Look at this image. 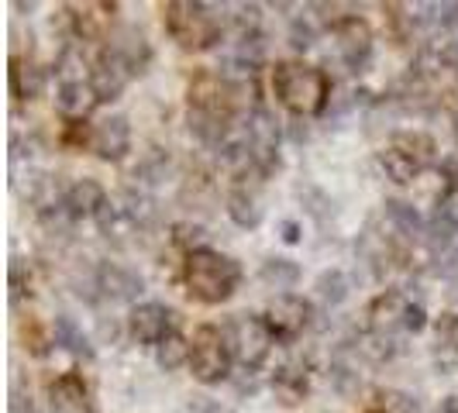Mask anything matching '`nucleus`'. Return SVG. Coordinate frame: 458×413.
<instances>
[{
  "label": "nucleus",
  "mask_w": 458,
  "mask_h": 413,
  "mask_svg": "<svg viewBox=\"0 0 458 413\" xmlns=\"http://www.w3.org/2000/svg\"><path fill=\"white\" fill-rule=\"evenodd\" d=\"M156 366H159L162 372H180V368H190V341H186L180 331H176V334H169V338L156 348Z\"/></svg>",
  "instance_id": "33"
},
{
  "label": "nucleus",
  "mask_w": 458,
  "mask_h": 413,
  "mask_svg": "<svg viewBox=\"0 0 458 413\" xmlns=\"http://www.w3.org/2000/svg\"><path fill=\"white\" fill-rule=\"evenodd\" d=\"M183 286L197 303L217 307L234 297V290L242 286V266L231 255L214 252V249L193 252L183 262Z\"/></svg>",
  "instance_id": "2"
},
{
  "label": "nucleus",
  "mask_w": 458,
  "mask_h": 413,
  "mask_svg": "<svg viewBox=\"0 0 458 413\" xmlns=\"http://www.w3.org/2000/svg\"><path fill=\"white\" fill-rule=\"evenodd\" d=\"M97 104H100V97L90 87V80H83V83H59V90H55V111H59L63 121H87Z\"/></svg>",
  "instance_id": "16"
},
{
  "label": "nucleus",
  "mask_w": 458,
  "mask_h": 413,
  "mask_svg": "<svg viewBox=\"0 0 458 413\" xmlns=\"http://www.w3.org/2000/svg\"><path fill=\"white\" fill-rule=\"evenodd\" d=\"M286 135L293 141H307L310 138V117H290L286 121Z\"/></svg>",
  "instance_id": "41"
},
{
  "label": "nucleus",
  "mask_w": 458,
  "mask_h": 413,
  "mask_svg": "<svg viewBox=\"0 0 458 413\" xmlns=\"http://www.w3.org/2000/svg\"><path fill=\"white\" fill-rule=\"evenodd\" d=\"M279 238L286 245H300L303 241V224L300 221H279Z\"/></svg>",
  "instance_id": "42"
},
{
  "label": "nucleus",
  "mask_w": 458,
  "mask_h": 413,
  "mask_svg": "<svg viewBox=\"0 0 458 413\" xmlns=\"http://www.w3.org/2000/svg\"><path fill=\"white\" fill-rule=\"evenodd\" d=\"M314 297L321 299L327 310L342 307V303H348V297H352V275L344 273V269H338V266L324 269V273L314 279Z\"/></svg>",
  "instance_id": "26"
},
{
  "label": "nucleus",
  "mask_w": 458,
  "mask_h": 413,
  "mask_svg": "<svg viewBox=\"0 0 458 413\" xmlns=\"http://www.w3.org/2000/svg\"><path fill=\"white\" fill-rule=\"evenodd\" d=\"M72 42H107L114 31V4H72Z\"/></svg>",
  "instance_id": "12"
},
{
  "label": "nucleus",
  "mask_w": 458,
  "mask_h": 413,
  "mask_svg": "<svg viewBox=\"0 0 458 413\" xmlns=\"http://www.w3.org/2000/svg\"><path fill=\"white\" fill-rule=\"evenodd\" d=\"M124 327H128V334H131L138 344H152V348H159L169 334H176L180 314L169 310L165 303L141 299L138 307H131V314H128V324H124Z\"/></svg>",
  "instance_id": "7"
},
{
  "label": "nucleus",
  "mask_w": 458,
  "mask_h": 413,
  "mask_svg": "<svg viewBox=\"0 0 458 413\" xmlns=\"http://www.w3.org/2000/svg\"><path fill=\"white\" fill-rule=\"evenodd\" d=\"M262 321L269 327L273 341L297 344L300 338H303V331L314 324V307H310V299L297 297V293H276V297L266 303Z\"/></svg>",
  "instance_id": "6"
},
{
  "label": "nucleus",
  "mask_w": 458,
  "mask_h": 413,
  "mask_svg": "<svg viewBox=\"0 0 458 413\" xmlns=\"http://www.w3.org/2000/svg\"><path fill=\"white\" fill-rule=\"evenodd\" d=\"M431 324H435L437 344L458 355V314H455V310H445V314H437Z\"/></svg>",
  "instance_id": "38"
},
{
  "label": "nucleus",
  "mask_w": 458,
  "mask_h": 413,
  "mask_svg": "<svg viewBox=\"0 0 458 413\" xmlns=\"http://www.w3.org/2000/svg\"><path fill=\"white\" fill-rule=\"evenodd\" d=\"M169 241H173V249H180L183 255H193V252H204V249H210L207 241H210V231H207V224H200V221H176L173 228H169Z\"/></svg>",
  "instance_id": "31"
},
{
  "label": "nucleus",
  "mask_w": 458,
  "mask_h": 413,
  "mask_svg": "<svg viewBox=\"0 0 458 413\" xmlns=\"http://www.w3.org/2000/svg\"><path fill=\"white\" fill-rule=\"evenodd\" d=\"M318 35H321V18H314V14H297V18H290L286 42L297 48V52H307V48L318 46Z\"/></svg>",
  "instance_id": "35"
},
{
  "label": "nucleus",
  "mask_w": 458,
  "mask_h": 413,
  "mask_svg": "<svg viewBox=\"0 0 458 413\" xmlns=\"http://www.w3.org/2000/svg\"><path fill=\"white\" fill-rule=\"evenodd\" d=\"M393 145H396V148H403L407 156H413V159L420 162L424 169L437 162V141L431 135H428V131H420V128H407V131H396V135H393Z\"/></svg>",
  "instance_id": "29"
},
{
  "label": "nucleus",
  "mask_w": 458,
  "mask_h": 413,
  "mask_svg": "<svg viewBox=\"0 0 458 413\" xmlns=\"http://www.w3.org/2000/svg\"><path fill=\"white\" fill-rule=\"evenodd\" d=\"M48 87V72L28 55H11V97L14 100H38Z\"/></svg>",
  "instance_id": "19"
},
{
  "label": "nucleus",
  "mask_w": 458,
  "mask_h": 413,
  "mask_svg": "<svg viewBox=\"0 0 458 413\" xmlns=\"http://www.w3.org/2000/svg\"><path fill=\"white\" fill-rule=\"evenodd\" d=\"M297 197H300V204L307 206V214H310L314 221H321V224L327 221V217H331V214H335V200L324 193L321 186H310V183L300 186Z\"/></svg>",
  "instance_id": "36"
},
{
  "label": "nucleus",
  "mask_w": 458,
  "mask_h": 413,
  "mask_svg": "<svg viewBox=\"0 0 458 413\" xmlns=\"http://www.w3.org/2000/svg\"><path fill=\"white\" fill-rule=\"evenodd\" d=\"M379 410L386 413H417V396L403 390H383L379 392Z\"/></svg>",
  "instance_id": "39"
},
{
  "label": "nucleus",
  "mask_w": 458,
  "mask_h": 413,
  "mask_svg": "<svg viewBox=\"0 0 458 413\" xmlns=\"http://www.w3.org/2000/svg\"><path fill=\"white\" fill-rule=\"evenodd\" d=\"M214 11H217L214 4L173 0L162 7V24L183 52H207L221 42V18Z\"/></svg>",
  "instance_id": "3"
},
{
  "label": "nucleus",
  "mask_w": 458,
  "mask_h": 413,
  "mask_svg": "<svg viewBox=\"0 0 458 413\" xmlns=\"http://www.w3.org/2000/svg\"><path fill=\"white\" fill-rule=\"evenodd\" d=\"M93 224L100 231V238H107L111 245H128L138 234V224L131 221V214L124 210L121 197H111L107 204L100 206V214L93 217Z\"/></svg>",
  "instance_id": "18"
},
{
  "label": "nucleus",
  "mask_w": 458,
  "mask_h": 413,
  "mask_svg": "<svg viewBox=\"0 0 458 413\" xmlns=\"http://www.w3.org/2000/svg\"><path fill=\"white\" fill-rule=\"evenodd\" d=\"M117 338H121V324H117L114 317H111V321H107V317H97V341L114 344Z\"/></svg>",
  "instance_id": "40"
},
{
  "label": "nucleus",
  "mask_w": 458,
  "mask_h": 413,
  "mask_svg": "<svg viewBox=\"0 0 458 413\" xmlns=\"http://www.w3.org/2000/svg\"><path fill=\"white\" fill-rule=\"evenodd\" d=\"M424 327H428V310H424L420 303H413V299H411V310H407V331H413V334H417V331H424Z\"/></svg>",
  "instance_id": "44"
},
{
  "label": "nucleus",
  "mask_w": 458,
  "mask_h": 413,
  "mask_svg": "<svg viewBox=\"0 0 458 413\" xmlns=\"http://www.w3.org/2000/svg\"><path fill=\"white\" fill-rule=\"evenodd\" d=\"M307 390H310V383H307V366L276 368L273 392H276V400H279L283 407H300V403L307 400Z\"/></svg>",
  "instance_id": "25"
},
{
  "label": "nucleus",
  "mask_w": 458,
  "mask_h": 413,
  "mask_svg": "<svg viewBox=\"0 0 458 413\" xmlns=\"http://www.w3.org/2000/svg\"><path fill=\"white\" fill-rule=\"evenodd\" d=\"M72 224H76V217L69 214L63 200H55L52 206L38 210V231H42L46 238H55V241H63V238H69V234H72Z\"/></svg>",
  "instance_id": "34"
},
{
  "label": "nucleus",
  "mask_w": 458,
  "mask_h": 413,
  "mask_svg": "<svg viewBox=\"0 0 458 413\" xmlns=\"http://www.w3.org/2000/svg\"><path fill=\"white\" fill-rule=\"evenodd\" d=\"M225 331H228L234 362H238L242 368L259 372L262 362L269 358V351H273V334H269L266 321L255 317V314H234Z\"/></svg>",
  "instance_id": "5"
},
{
  "label": "nucleus",
  "mask_w": 458,
  "mask_h": 413,
  "mask_svg": "<svg viewBox=\"0 0 458 413\" xmlns=\"http://www.w3.org/2000/svg\"><path fill=\"white\" fill-rule=\"evenodd\" d=\"M366 413H386V410H379V407H376V410H366Z\"/></svg>",
  "instance_id": "46"
},
{
  "label": "nucleus",
  "mask_w": 458,
  "mask_h": 413,
  "mask_svg": "<svg viewBox=\"0 0 458 413\" xmlns=\"http://www.w3.org/2000/svg\"><path fill=\"white\" fill-rule=\"evenodd\" d=\"M407 310H411V299L400 290H383L379 297H372L366 310L369 331L386 334V338H393V331H407Z\"/></svg>",
  "instance_id": "13"
},
{
  "label": "nucleus",
  "mask_w": 458,
  "mask_h": 413,
  "mask_svg": "<svg viewBox=\"0 0 458 413\" xmlns=\"http://www.w3.org/2000/svg\"><path fill=\"white\" fill-rule=\"evenodd\" d=\"M183 413H225V410H221V403H214L210 396H193L183 407Z\"/></svg>",
  "instance_id": "43"
},
{
  "label": "nucleus",
  "mask_w": 458,
  "mask_h": 413,
  "mask_svg": "<svg viewBox=\"0 0 458 413\" xmlns=\"http://www.w3.org/2000/svg\"><path fill=\"white\" fill-rule=\"evenodd\" d=\"M111 197H107V190L90 180V176H83V180H72L66 186V193H63V204L66 210L80 221V217H97L100 214V206L107 204Z\"/></svg>",
  "instance_id": "17"
},
{
  "label": "nucleus",
  "mask_w": 458,
  "mask_h": 413,
  "mask_svg": "<svg viewBox=\"0 0 458 413\" xmlns=\"http://www.w3.org/2000/svg\"><path fill=\"white\" fill-rule=\"evenodd\" d=\"M104 52H107L111 59H117L131 76H135V72H145V66L152 63V46H148L145 31L135 28V24H114V31H111L107 42H104Z\"/></svg>",
  "instance_id": "9"
},
{
  "label": "nucleus",
  "mask_w": 458,
  "mask_h": 413,
  "mask_svg": "<svg viewBox=\"0 0 458 413\" xmlns=\"http://www.w3.org/2000/svg\"><path fill=\"white\" fill-rule=\"evenodd\" d=\"M128 83H131V72L121 66L117 59H111L107 52H100V55L93 59L90 87L97 90L100 104H114V100H121V93L128 90Z\"/></svg>",
  "instance_id": "14"
},
{
  "label": "nucleus",
  "mask_w": 458,
  "mask_h": 413,
  "mask_svg": "<svg viewBox=\"0 0 458 413\" xmlns=\"http://www.w3.org/2000/svg\"><path fill=\"white\" fill-rule=\"evenodd\" d=\"M335 35V52L344 59L348 69H362L372 55V24L359 14H344L342 21L331 28Z\"/></svg>",
  "instance_id": "8"
},
{
  "label": "nucleus",
  "mask_w": 458,
  "mask_h": 413,
  "mask_svg": "<svg viewBox=\"0 0 458 413\" xmlns=\"http://www.w3.org/2000/svg\"><path fill=\"white\" fill-rule=\"evenodd\" d=\"M176 173V162L169 156V148H159V145H148L141 156H138L135 169H131V180L138 183V190H156L165 180H173Z\"/></svg>",
  "instance_id": "15"
},
{
  "label": "nucleus",
  "mask_w": 458,
  "mask_h": 413,
  "mask_svg": "<svg viewBox=\"0 0 458 413\" xmlns=\"http://www.w3.org/2000/svg\"><path fill=\"white\" fill-rule=\"evenodd\" d=\"M386 221L390 228L407 238V241H424V228H428V217L411 204V200H386Z\"/></svg>",
  "instance_id": "24"
},
{
  "label": "nucleus",
  "mask_w": 458,
  "mask_h": 413,
  "mask_svg": "<svg viewBox=\"0 0 458 413\" xmlns=\"http://www.w3.org/2000/svg\"><path fill=\"white\" fill-rule=\"evenodd\" d=\"M90 152L104 162H121L131 152V124L124 114H107L93 124Z\"/></svg>",
  "instance_id": "11"
},
{
  "label": "nucleus",
  "mask_w": 458,
  "mask_h": 413,
  "mask_svg": "<svg viewBox=\"0 0 458 413\" xmlns=\"http://www.w3.org/2000/svg\"><path fill=\"white\" fill-rule=\"evenodd\" d=\"M379 169H383V176L396 186H411V183H420V173H424V165L407 156L403 148H396V145H386L383 152H379Z\"/></svg>",
  "instance_id": "23"
},
{
  "label": "nucleus",
  "mask_w": 458,
  "mask_h": 413,
  "mask_svg": "<svg viewBox=\"0 0 458 413\" xmlns=\"http://www.w3.org/2000/svg\"><path fill=\"white\" fill-rule=\"evenodd\" d=\"M48 403L55 413H83L87 410V383L80 372H63L52 386H48Z\"/></svg>",
  "instance_id": "20"
},
{
  "label": "nucleus",
  "mask_w": 458,
  "mask_h": 413,
  "mask_svg": "<svg viewBox=\"0 0 458 413\" xmlns=\"http://www.w3.org/2000/svg\"><path fill=\"white\" fill-rule=\"evenodd\" d=\"M97 286H100V297L111 299V303H131L138 307V297L145 293V279L124 266V262H100L97 266Z\"/></svg>",
  "instance_id": "10"
},
{
  "label": "nucleus",
  "mask_w": 458,
  "mask_h": 413,
  "mask_svg": "<svg viewBox=\"0 0 458 413\" xmlns=\"http://www.w3.org/2000/svg\"><path fill=\"white\" fill-rule=\"evenodd\" d=\"M121 204H124V210L131 214V221L138 224V231H148L156 221H159V204L152 200V193H148V190H135V186H128V190L121 193Z\"/></svg>",
  "instance_id": "30"
},
{
  "label": "nucleus",
  "mask_w": 458,
  "mask_h": 413,
  "mask_svg": "<svg viewBox=\"0 0 458 413\" xmlns=\"http://www.w3.org/2000/svg\"><path fill=\"white\" fill-rule=\"evenodd\" d=\"M225 214L231 217V224L242 231L259 228L262 217H266L262 200H259V193H255L252 186H234V190L228 193V200H225Z\"/></svg>",
  "instance_id": "21"
},
{
  "label": "nucleus",
  "mask_w": 458,
  "mask_h": 413,
  "mask_svg": "<svg viewBox=\"0 0 458 413\" xmlns=\"http://www.w3.org/2000/svg\"><path fill=\"white\" fill-rule=\"evenodd\" d=\"M259 279H262L269 290L286 293V290H293L300 282V266L293 258H286V255H269V258H262V266H259Z\"/></svg>",
  "instance_id": "28"
},
{
  "label": "nucleus",
  "mask_w": 458,
  "mask_h": 413,
  "mask_svg": "<svg viewBox=\"0 0 458 413\" xmlns=\"http://www.w3.org/2000/svg\"><path fill=\"white\" fill-rule=\"evenodd\" d=\"M269 90L293 117H314L327 107L331 80L321 66H310L303 59H283L269 69Z\"/></svg>",
  "instance_id": "1"
},
{
  "label": "nucleus",
  "mask_w": 458,
  "mask_h": 413,
  "mask_svg": "<svg viewBox=\"0 0 458 413\" xmlns=\"http://www.w3.org/2000/svg\"><path fill=\"white\" fill-rule=\"evenodd\" d=\"M352 351H355V358H362V362L383 366V362H390L393 355H396V341L386 338V334L366 331V334H359V338L352 341Z\"/></svg>",
  "instance_id": "32"
},
{
  "label": "nucleus",
  "mask_w": 458,
  "mask_h": 413,
  "mask_svg": "<svg viewBox=\"0 0 458 413\" xmlns=\"http://www.w3.org/2000/svg\"><path fill=\"white\" fill-rule=\"evenodd\" d=\"M348 355H352V348H342V351L335 355V362L327 366V383H331V390L338 392V396H344V400H352V396L362 392V372H359V366L348 362Z\"/></svg>",
  "instance_id": "27"
},
{
  "label": "nucleus",
  "mask_w": 458,
  "mask_h": 413,
  "mask_svg": "<svg viewBox=\"0 0 458 413\" xmlns=\"http://www.w3.org/2000/svg\"><path fill=\"white\" fill-rule=\"evenodd\" d=\"M190 372L197 383L204 386H217L234 375V351H231L228 331L214 327V324H200L190 338Z\"/></svg>",
  "instance_id": "4"
},
{
  "label": "nucleus",
  "mask_w": 458,
  "mask_h": 413,
  "mask_svg": "<svg viewBox=\"0 0 458 413\" xmlns=\"http://www.w3.org/2000/svg\"><path fill=\"white\" fill-rule=\"evenodd\" d=\"M59 145L69 148V152H83V148H90L93 145V124L90 121H63Z\"/></svg>",
  "instance_id": "37"
},
{
  "label": "nucleus",
  "mask_w": 458,
  "mask_h": 413,
  "mask_svg": "<svg viewBox=\"0 0 458 413\" xmlns=\"http://www.w3.org/2000/svg\"><path fill=\"white\" fill-rule=\"evenodd\" d=\"M441 413H458V392H452V396L441 400Z\"/></svg>",
  "instance_id": "45"
},
{
  "label": "nucleus",
  "mask_w": 458,
  "mask_h": 413,
  "mask_svg": "<svg viewBox=\"0 0 458 413\" xmlns=\"http://www.w3.org/2000/svg\"><path fill=\"white\" fill-rule=\"evenodd\" d=\"M48 327H52V341H55V348H63V351L76 355V358H90L93 355V338L76 324V317L59 314Z\"/></svg>",
  "instance_id": "22"
}]
</instances>
